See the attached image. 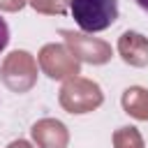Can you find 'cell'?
<instances>
[{
	"label": "cell",
	"instance_id": "cell-1",
	"mask_svg": "<svg viewBox=\"0 0 148 148\" xmlns=\"http://www.w3.org/2000/svg\"><path fill=\"white\" fill-rule=\"evenodd\" d=\"M69 12L83 32H102L120 16L118 0H69Z\"/></svg>",
	"mask_w": 148,
	"mask_h": 148
},
{
	"label": "cell",
	"instance_id": "cell-2",
	"mask_svg": "<svg viewBox=\"0 0 148 148\" xmlns=\"http://www.w3.org/2000/svg\"><path fill=\"white\" fill-rule=\"evenodd\" d=\"M7 44H9V25H7V21L0 16V53L7 49Z\"/></svg>",
	"mask_w": 148,
	"mask_h": 148
},
{
	"label": "cell",
	"instance_id": "cell-3",
	"mask_svg": "<svg viewBox=\"0 0 148 148\" xmlns=\"http://www.w3.org/2000/svg\"><path fill=\"white\" fill-rule=\"evenodd\" d=\"M134 2H136V7H139L146 16H148V0H134Z\"/></svg>",
	"mask_w": 148,
	"mask_h": 148
}]
</instances>
